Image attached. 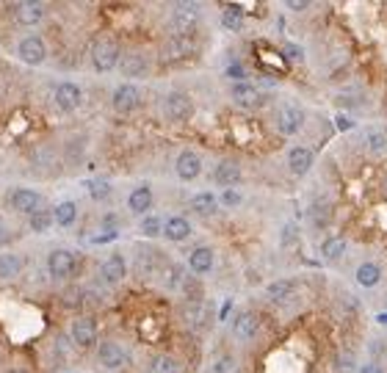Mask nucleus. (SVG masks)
<instances>
[{
	"label": "nucleus",
	"mask_w": 387,
	"mask_h": 373,
	"mask_svg": "<svg viewBox=\"0 0 387 373\" xmlns=\"http://www.w3.org/2000/svg\"><path fill=\"white\" fill-rule=\"evenodd\" d=\"M89 56H92L94 72H103V75H105V72H114V70L119 67L122 47H119V42H116L111 34H100V36L92 42Z\"/></svg>",
	"instance_id": "f257e3e1"
},
{
	"label": "nucleus",
	"mask_w": 387,
	"mask_h": 373,
	"mask_svg": "<svg viewBox=\"0 0 387 373\" xmlns=\"http://www.w3.org/2000/svg\"><path fill=\"white\" fill-rule=\"evenodd\" d=\"M202 23L200 3H174L169 12V31L171 36H193L197 25Z\"/></svg>",
	"instance_id": "f03ea898"
},
{
	"label": "nucleus",
	"mask_w": 387,
	"mask_h": 373,
	"mask_svg": "<svg viewBox=\"0 0 387 373\" xmlns=\"http://www.w3.org/2000/svg\"><path fill=\"white\" fill-rule=\"evenodd\" d=\"M160 114L166 122H174V125H182V122H191L193 116V100L185 94V92H169L160 103Z\"/></svg>",
	"instance_id": "7ed1b4c3"
},
{
	"label": "nucleus",
	"mask_w": 387,
	"mask_h": 373,
	"mask_svg": "<svg viewBox=\"0 0 387 373\" xmlns=\"http://www.w3.org/2000/svg\"><path fill=\"white\" fill-rule=\"evenodd\" d=\"M304 108L299 105V103H282V105H277V114H274V122H277V130H280V136H285V138H291V136H296L302 127H304Z\"/></svg>",
	"instance_id": "20e7f679"
},
{
	"label": "nucleus",
	"mask_w": 387,
	"mask_h": 373,
	"mask_svg": "<svg viewBox=\"0 0 387 373\" xmlns=\"http://www.w3.org/2000/svg\"><path fill=\"white\" fill-rule=\"evenodd\" d=\"M94 356H97V365L105 367V370H119L130 362V351L116 340H100Z\"/></svg>",
	"instance_id": "39448f33"
},
{
	"label": "nucleus",
	"mask_w": 387,
	"mask_h": 373,
	"mask_svg": "<svg viewBox=\"0 0 387 373\" xmlns=\"http://www.w3.org/2000/svg\"><path fill=\"white\" fill-rule=\"evenodd\" d=\"M42 205H45V200H42V194L34 191V189H12V191L6 194V208L14 211V213H23V216L36 213Z\"/></svg>",
	"instance_id": "423d86ee"
},
{
	"label": "nucleus",
	"mask_w": 387,
	"mask_h": 373,
	"mask_svg": "<svg viewBox=\"0 0 387 373\" xmlns=\"http://www.w3.org/2000/svg\"><path fill=\"white\" fill-rule=\"evenodd\" d=\"M75 271H78V257H75L70 249H53V252L48 255V274H50V279L64 282V279H70Z\"/></svg>",
	"instance_id": "0eeeda50"
},
{
	"label": "nucleus",
	"mask_w": 387,
	"mask_h": 373,
	"mask_svg": "<svg viewBox=\"0 0 387 373\" xmlns=\"http://www.w3.org/2000/svg\"><path fill=\"white\" fill-rule=\"evenodd\" d=\"M17 58H20L23 64H28V67L45 64V58H48V45H45V39H42L39 34L23 36V39L17 42Z\"/></svg>",
	"instance_id": "6e6552de"
},
{
	"label": "nucleus",
	"mask_w": 387,
	"mask_h": 373,
	"mask_svg": "<svg viewBox=\"0 0 387 373\" xmlns=\"http://www.w3.org/2000/svg\"><path fill=\"white\" fill-rule=\"evenodd\" d=\"M111 105L119 116H130L141 105V89L136 83H119L111 94Z\"/></svg>",
	"instance_id": "1a4fd4ad"
},
{
	"label": "nucleus",
	"mask_w": 387,
	"mask_h": 373,
	"mask_svg": "<svg viewBox=\"0 0 387 373\" xmlns=\"http://www.w3.org/2000/svg\"><path fill=\"white\" fill-rule=\"evenodd\" d=\"M133 271L138 279H152L155 274L163 271V257L152 246H138L133 255Z\"/></svg>",
	"instance_id": "9d476101"
},
{
	"label": "nucleus",
	"mask_w": 387,
	"mask_h": 373,
	"mask_svg": "<svg viewBox=\"0 0 387 373\" xmlns=\"http://www.w3.org/2000/svg\"><path fill=\"white\" fill-rule=\"evenodd\" d=\"M53 103L61 114H75L83 103V89L72 81H61L56 89H53Z\"/></svg>",
	"instance_id": "9b49d317"
},
{
	"label": "nucleus",
	"mask_w": 387,
	"mask_h": 373,
	"mask_svg": "<svg viewBox=\"0 0 387 373\" xmlns=\"http://www.w3.org/2000/svg\"><path fill=\"white\" fill-rule=\"evenodd\" d=\"M230 100L233 105H238L241 111H255L260 103H263V92L258 83L252 81H241V83H233L230 89Z\"/></svg>",
	"instance_id": "f8f14e48"
},
{
	"label": "nucleus",
	"mask_w": 387,
	"mask_h": 373,
	"mask_svg": "<svg viewBox=\"0 0 387 373\" xmlns=\"http://www.w3.org/2000/svg\"><path fill=\"white\" fill-rule=\"evenodd\" d=\"M299 293H302V285H299L296 279H277V282H271V285L266 288V299H269L271 304H277V307H291V304H296Z\"/></svg>",
	"instance_id": "ddd939ff"
},
{
	"label": "nucleus",
	"mask_w": 387,
	"mask_h": 373,
	"mask_svg": "<svg viewBox=\"0 0 387 373\" xmlns=\"http://www.w3.org/2000/svg\"><path fill=\"white\" fill-rule=\"evenodd\" d=\"M174 174L180 182H193L202 174V155L197 149H182L174 160Z\"/></svg>",
	"instance_id": "4468645a"
},
{
	"label": "nucleus",
	"mask_w": 387,
	"mask_h": 373,
	"mask_svg": "<svg viewBox=\"0 0 387 373\" xmlns=\"http://www.w3.org/2000/svg\"><path fill=\"white\" fill-rule=\"evenodd\" d=\"M182 318H185V323H188L191 329L202 332V329H208V323L213 321V310H211V304H208L205 299H188L185 307H182Z\"/></svg>",
	"instance_id": "2eb2a0df"
},
{
	"label": "nucleus",
	"mask_w": 387,
	"mask_h": 373,
	"mask_svg": "<svg viewBox=\"0 0 387 373\" xmlns=\"http://www.w3.org/2000/svg\"><path fill=\"white\" fill-rule=\"evenodd\" d=\"M12 17H14V23L23 25V28H36V25L45 23L48 9H45V3H36V0H23V3H17V6L12 9Z\"/></svg>",
	"instance_id": "dca6fc26"
},
{
	"label": "nucleus",
	"mask_w": 387,
	"mask_h": 373,
	"mask_svg": "<svg viewBox=\"0 0 387 373\" xmlns=\"http://www.w3.org/2000/svg\"><path fill=\"white\" fill-rule=\"evenodd\" d=\"M70 340H72L75 348H92V345H97V323H94V318H86V315L75 318L70 323Z\"/></svg>",
	"instance_id": "f3484780"
},
{
	"label": "nucleus",
	"mask_w": 387,
	"mask_h": 373,
	"mask_svg": "<svg viewBox=\"0 0 387 373\" xmlns=\"http://www.w3.org/2000/svg\"><path fill=\"white\" fill-rule=\"evenodd\" d=\"M125 277H127V260L119 252L108 255L100 263V279H103V285H119Z\"/></svg>",
	"instance_id": "a211bd4d"
},
{
	"label": "nucleus",
	"mask_w": 387,
	"mask_h": 373,
	"mask_svg": "<svg viewBox=\"0 0 387 373\" xmlns=\"http://www.w3.org/2000/svg\"><path fill=\"white\" fill-rule=\"evenodd\" d=\"M260 332V315L252 310H241L233 318V337L236 340H255Z\"/></svg>",
	"instance_id": "6ab92c4d"
},
{
	"label": "nucleus",
	"mask_w": 387,
	"mask_h": 373,
	"mask_svg": "<svg viewBox=\"0 0 387 373\" xmlns=\"http://www.w3.org/2000/svg\"><path fill=\"white\" fill-rule=\"evenodd\" d=\"M152 205H155V194H152L149 185H136V189L127 194V211L136 213V216H141V219L149 216Z\"/></svg>",
	"instance_id": "aec40b11"
},
{
	"label": "nucleus",
	"mask_w": 387,
	"mask_h": 373,
	"mask_svg": "<svg viewBox=\"0 0 387 373\" xmlns=\"http://www.w3.org/2000/svg\"><path fill=\"white\" fill-rule=\"evenodd\" d=\"M193 50V36H169L166 42H163V61H182V58H188Z\"/></svg>",
	"instance_id": "412c9836"
},
{
	"label": "nucleus",
	"mask_w": 387,
	"mask_h": 373,
	"mask_svg": "<svg viewBox=\"0 0 387 373\" xmlns=\"http://www.w3.org/2000/svg\"><path fill=\"white\" fill-rule=\"evenodd\" d=\"M119 72L125 78H144L149 72V58L141 50H130L119 58Z\"/></svg>",
	"instance_id": "4be33fe9"
},
{
	"label": "nucleus",
	"mask_w": 387,
	"mask_h": 373,
	"mask_svg": "<svg viewBox=\"0 0 387 373\" xmlns=\"http://www.w3.org/2000/svg\"><path fill=\"white\" fill-rule=\"evenodd\" d=\"M313 163H315V155H313V149H310V147L296 144V147H291V149H288V169H291V174L304 177V174L313 169Z\"/></svg>",
	"instance_id": "5701e85b"
},
{
	"label": "nucleus",
	"mask_w": 387,
	"mask_h": 373,
	"mask_svg": "<svg viewBox=\"0 0 387 373\" xmlns=\"http://www.w3.org/2000/svg\"><path fill=\"white\" fill-rule=\"evenodd\" d=\"M213 182H219L222 189H233V185L241 182V163L233 158L219 160V166L213 169Z\"/></svg>",
	"instance_id": "b1692460"
},
{
	"label": "nucleus",
	"mask_w": 387,
	"mask_h": 373,
	"mask_svg": "<svg viewBox=\"0 0 387 373\" xmlns=\"http://www.w3.org/2000/svg\"><path fill=\"white\" fill-rule=\"evenodd\" d=\"M213 263H216V255L211 246H197L191 255H188V268L191 274H197V277H205L213 271Z\"/></svg>",
	"instance_id": "393cba45"
},
{
	"label": "nucleus",
	"mask_w": 387,
	"mask_h": 373,
	"mask_svg": "<svg viewBox=\"0 0 387 373\" xmlns=\"http://www.w3.org/2000/svg\"><path fill=\"white\" fill-rule=\"evenodd\" d=\"M185 279H188V274H185V268H182L180 263H166L163 271H160V288L169 290V293L182 290Z\"/></svg>",
	"instance_id": "a878e982"
},
{
	"label": "nucleus",
	"mask_w": 387,
	"mask_h": 373,
	"mask_svg": "<svg viewBox=\"0 0 387 373\" xmlns=\"http://www.w3.org/2000/svg\"><path fill=\"white\" fill-rule=\"evenodd\" d=\"M188 205H191V211L197 213V216L211 219V216L219 211V197H216L213 191H200V194H193V197L188 200Z\"/></svg>",
	"instance_id": "bb28decb"
},
{
	"label": "nucleus",
	"mask_w": 387,
	"mask_h": 373,
	"mask_svg": "<svg viewBox=\"0 0 387 373\" xmlns=\"http://www.w3.org/2000/svg\"><path fill=\"white\" fill-rule=\"evenodd\" d=\"M191 222L185 219V216H169L166 222H163V238L166 241H185L188 235H191Z\"/></svg>",
	"instance_id": "cd10ccee"
},
{
	"label": "nucleus",
	"mask_w": 387,
	"mask_h": 373,
	"mask_svg": "<svg viewBox=\"0 0 387 373\" xmlns=\"http://www.w3.org/2000/svg\"><path fill=\"white\" fill-rule=\"evenodd\" d=\"M357 285L359 288H365V290H370V288H376L379 282H381V266L379 263H373V260H365V263H359L357 266Z\"/></svg>",
	"instance_id": "c85d7f7f"
},
{
	"label": "nucleus",
	"mask_w": 387,
	"mask_h": 373,
	"mask_svg": "<svg viewBox=\"0 0 387 373\" xmlns=\"http://www.w3.org/2000/svg\"><path fill=\"white\" fill-rule=\"evenodd\" d=\"M25 268V260L17 252H0V279H17Z\"/></svg>",
	"instance_id": "c756f323"
},
{
	"label": "nucleus",
	"mask_w": 387,
	"mask_h": 373,
	"mask_svg": "<svg viewBox=\"0 0 387 373\" xmlns=\"http://www.w3.org/2000/svg\"><path fill=\"white\" fill-rule=\"evenodd\" d=\"M53 222H56V227L70 230V227L78 222V205H75L72 200H61V202L53 208Z\"/></svg>",
	"instance_id": "7c9ffc66"
},
{
	"label": "nucleus",
	"mask_w": 387,
	"mask_h": 373,
	"mask_svg": "<svg viewBox=\"0 0 387 373\" xmlns=\"http://www.w3.org/2000/svg\"><path fill=\"white\" fill-rule=\"evenodd\" d=\"M147 373H180V362L174 354H152L149 362H147Z\"/></svg>",
	"instance_id": "2f4dec72"
},
{
	"label": "nucleus",
	"mask_w": 387,
	"mask_h": 373,
	"mask_svg": "<svg viewBox=\"0 0 387 373\" xmlns=\"http://www.w3.org/2000/svg\"><path fill=\"white\" fill-rule=\"evenodd\" d=\"M318 255H321V260H329V263L340 260V257L346 255V238H343V235H332V238L321 241Z\"/></svg>",
	"instance_id": "473e14b6"
},
{
	"label": "nucleus",
	"mask_w": 387,
	"mask_h": 373,
	"mask_svg": "<svg viewBox=\"0 0 387 373\" xmlns=\"http://www.w3.org/2000/svg\"><path fill=\"white\" fill-rule=\"evenodd\" d=\"M362 144H365V149H368L370 155L387 152V130H381V127H368L365 136H362Z\"/></svg>",
	"instance_id": "72a5a7b5"
},
{
	"label": "nucleus",
	"mask_w": 387,
	"mask_h": 373,
	"mask_svg": "<svg viewBox=\"0 0 387 373\" xmlns=\"http://www.w3.org/2000/svg\"><path fill=\"white\" fill-rule=\"evenodd\" d=\"M307 216H310V224L315 230H324V227L332 224V208H329V202H321V200L313 202L310 211H307Z\"/></svg>",
	"instance_id": "f704fd0d"
},
{
	"label": "nucleus",
	"mask_w": 387,
	"mask_h": 373,
	"mask_svg": "<svg viewBox=\"0 0 387 373\" xmlns=\"http://www.w3.org/2000/svg\"><path fill=\"white\" fill-rule=\"evenodd\" d=\"M53 224H56V222H53V208H45V205H42L36 213L28 216V227H31V233H48Z\"/></svg>",
	"instance_id": "c9c22d12"
},
{
	"label": "nucleus",
	"mask_w": 387,
	"mask_h": 373,
	"mask_svg": "<svg viewBox=\"0 0 387 373\" xmlns=\"http://www.w3.org/2000/svg\"><path fill=\"white\" fill-rule=\"evenodd\" d=\"M236 370H238V359L230 351H219L211 359V367H208V373H236Z\"/></svg>",
	"instance_id": "e433bc0d"
},
{
	"label": "nucleus",
	"mask_w": 387,
	"mask_h": 373,
	"mask_svg": "<svg viewBox=\"0 0 387 373\" xmlns=\"http://www.w3.org/2000/svg\"><path fill=\"white\" fill-rule=\"evenodd\" d=\"M86 191H89V197L94 202H105L114 189H111V182L105 177H92V180H86Z\"/></svg>",
	"instance_id": "4c0bfd02"
},
{
	"label": "nucleus",
	"mask_w": 387,
	"mask_h": 373,
	"mask_svg": "<svg viewBox=\"0 0 387 373\" xmlns=\"http://www.w3.org/2000/svg\"><path fill=\"white\" fill-rule=\"evenodd\" d=\"M222 25L227 31H241L244 28V9L241 6H224L222 9Z\"/></svg>",
	"instance_id": "58836bf2"
},
{
	"label": "nucleus",
	"mask_w": 387,
	"mask_h": 373,
	"mask_svg": "<svg viewBox=\"0 0 387 373\" xmlns=\"http://www.w3.org/2000/svg\"><path fill=\"white\" fill-rule=\"evenodd\" d=\"M138 233H141L144 238H160V235H163V219L155 216V213L144 216L141 224H138Z\"/></svg>",
	"instance_id": "ea45409f"
},
{
	"label": "nucleus",
	"mask_w": 387,
	"mask_h": 373,
	"mask_svg": "<svg viewBox=\"0 0 387 373\" xmlns=\"http://www.w3.org/2000/svg\"><path fill=\"white\" fill-rule=\"evenodd\" d=\"M368 356H370L373 362L384 365V362H387V340H381V337L370 340V343H368Z\"/></svg>",
	"instance_id": "a19ab883"
},
{
	"label": "nucleus",
	"mask_w": 387,
	"mask_h": 373,
	"mask_svg": "<svg viewBox=\"0 0 387 373\" xmlns=\"http://www.w3.org/2000/svg\"><path fill=\"white\" fill-rule=\"evenodd\" d=\"M241 202H244V194H241V191H236V189H224V194H222V200H219V205H222V208H227V211L241 208Z\"/></svg>",
	"instance_id": "79ce46f5"
},
{
	"label": "nucleus",
	"mask_w": 387,
	"mask_h": 373,
	"mask_svg": "<svg viewBox=\"0 0 387 373\" xmlns=\"http://www.w3.org/2000/svg\"><path fill=\"white\" fill-rule=\"evenodd\" d=\"M224 75H227V78H236L233 83H241V81H249V78H247V75H249V70H247L244 64H238V61H236V64H230Z\"/></svg>",
	"instance_id": "37998d69"
},
{
	"label": "nucleus",
	"mask_w": 387,
	"mask_h": 373,
	"mask_svg": "<svg viewBox=\"0 0 387 373\" xmlns=\"http://www.w3.org/2000/svg\"><path fill=\"white\" fill-rule=\"evenodd\" d=\"M299 238V233H296V227L288 222L285 227H282V249H293V241Z\"/></svg>",
	"instance_id": "c03bdc74"
},
{
	"label": "nucleus",
	"mask_w": 387,
	"mask_h": 373,
	"mask_svg": "<svg viewBox=\"0 0 387 373\" xmlns=\"http://www.w3.org/2000/svg\"><path fill=\"white\" fill-rule=\"evenodd\" d=\"M357 373H387V367L379 365V362H373V359H365V362L357 367Z\"/></svg>",
	"instance_id": "a18cd8bd"
},
{
	"label": "nucleus",
	"mask_w": 387,
	"mask_h": 373,
	"mask_svg": "<svg viewBox=\"0 0 387 373\" xmlns=\"http://www.w3.org/2000/svg\"><path fill=\"white\" fill-rule=\"evenodd\" d=\"M9 244H12V230H9V224L3 219H0V249L9 246Z\"/></svg>",
	"instance_id": "49530a36"
},
{
	"label": "nucleus",
	"mask_w": 387,
	"mask_h": 373,
	"mask_svg": "<svg viewBox=\"0 0 387 373\" xmlns=\"http://www.w3.org/2000/svg\"><path fill=\"white\" fill-rule=\"evenodd\" d=\"M291 12H307L310 9V0H288V3H285Z\"/></svg>",
	"instance_id": "de8ad7c7"
},
{
	"label": "nucleus",
	"mask_w": 387,
	"mask_h": 373,
	"mask_svg": "<svg viewBox=\"0 0 387 373\" xmlns=\"http://www.w3.org/2000/svg\"><path fill=\"white\" fill-rule=\"evenodd\" d=\"M354 365V356L351 354H337V370H348Z\"/></svg>",
	"instance_id": "09e8293b"
},
{
	"label": "nucleus",
	"mask_w": 387,
	"mask_h": 373,
	"mask_svg": "<svg viewBox=\"0 0 387 373\" xmlns=\"http://www.w3.org/2000/svg\"><path fill=\"white\" fill-rule=\"evenodd\" d=\"M285 53H288L291 61H296V58L302 61V47H296V45H285Z\"/></svg>",
	"instance_id": "8fccbe9b"
},
{
	"label": "nucleus",
	"mask_w": 387,
	"mask_h": 373,
	"mask_svg": "<svg viewBox=\"0 0 387 373\" xmlns=\"http://www.w3.org/2000/svg\"><path fill=\"white\" fill-rule=\"evenodd\" d=\"M100 227H116V216H105Z\"/></svg>",
	"instance_id": "3c124183"
},
{
	"label": "nucleus",
	"mask_w": 387,
	"mask_h": 373,
	"mask_svg": "<svg viewBox=\"0 0 387 373\" xmlns=\"http://www.w3.org/2000/svg\"><path fill=\"white\" fill-rule=\"evenodd\" d=\"M6 373H31V370H28V367H23V365H14V367H9Z\"/></svg>",
	"instance_id": "603ef678"
},
{
	"label": "nucleus",
	"mask_w": 387,
	"mask_h": 373,
	"mask_svg": "<svg viewBox=\"0 0 387 373\" xmlns=\"http://www.w3.org/2000/svg\"><path fill=\"white\" fill-rule=\"evenodd\" d=\"M384 189H387V182H384Z\"/></svg>",
	"instance_id": "864d4df0"
}]
</instances>
